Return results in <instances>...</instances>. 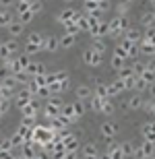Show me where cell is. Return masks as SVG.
I'll list each match as a JSON object with an SVG mask.
<instances>
[{"label":"cell","instance_id":"cell-7","mask_svg":"<svg viewBox=\"0 0 155 159\" xmlns=\"http://www.w3.org/2000/svg\"><path fill=\"white\" fill-rule=\"evenodd\" d=\"M130 103H132L130 107H139V103H141V99H139V97H132V99H130Z\"/></svg>","mask_w":155,"mask_h":159},{"label":"cell","instance_id":"cell-6","mask_svg":"<svg viewBox=\"0 0 155 159\" xmlns=\"http://www.w3.org/2000/svg\"><path fill=\"white\" fill-rule=\"evenodd\" d=\"M79 97H87V95H89V87H79Z\"/></svg>","mask_w":155,"mask_h":159},{"label":"cell","instance_id":"cell-3","mask_svg":"<svg viewBox=\"0 0 155 159\" xmlns=\"http://www.w3.org/2000/svg\"><path fill=\"white\" fill-rule=\"evenodd\" d=\"M85 62H89V64H99V54H93V52H87L85 54Z\"/></svg>","mask_w":155,"mask_h":159},{"label":"cell","instance_id":"cell-8","mask_svg":"<svg viewBox=\"0 0 155 159\" xmlns=\"http://www.w3.org/2000/svg\"><path fill=\"white\" fill-rule=\"evenodd\" d=\"M0 4L6 8V6H11V4H12V0H0Z\"/></svg>","mask_w":155,"mask_h":159},{"label":"cell","instance_id":"cell-5","mask_svg":"<svg viewBox=\"0 0 155 159\" xmlns=\"http://www.w3.org/2000/svg\"><path fill=\"white\" fill-rule=\"evenodd\" d=\"M60 43H62V46H72V43H75V39H72V35H62V39H60Z\"/></svg>","mask_w":155,"mask_h":159},{"label":"cell","instance_id":"cell-2","mask_svg":"<svg viewBox=\"0 0 155 159\" xmlns=\"http://www.w3.org/2000/svg\"><path fill=\"white\" fill-rule=\"evenodd\" d=\"M43 48H50V50H56V48H58V39H56V37L54 35H50V37H46V41H43Z\"/></svg>","mask_w":155,"mask_h":159},{"label":"cell","instance_id":"cell-4","mask_svg":"<svg viewBox=\"0 0 155 159\" xmlns=\"http://www.w3.org/2000/svg\"><path fill=\"white\" fill-rule=\"evenodd\" d=\"M11 33H15V35H21V33H23V23H15V21H12V25H11Z\"/></svg>","mask_w":155,"mask_h":159},{"label":"cell","instance_id":"cell-1","mask_svg":"<svg viewBox=\"0 0 155 159\" xmlns=\"http://www.w3.org/2000/svg\"><path fill=\"white\" fill-rule=\"evenodd\" d=\"M39 43H42V35H39V33H33V35L29 37V41H27V50H29V52H39V50H42Z\"/></svg>","mask_w":155,"mask_h":159}]
</instances>
